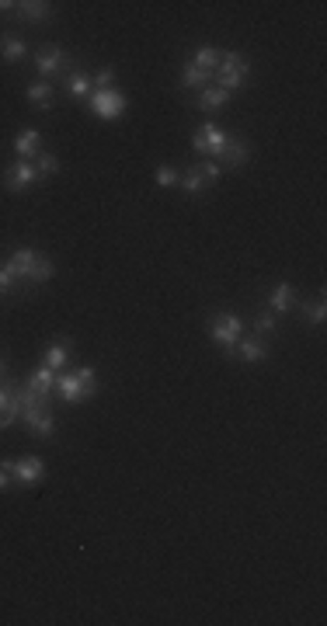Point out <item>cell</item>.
Here are the masks:
<instances>
[{
  "mask_svg": "<svg viewBox=\"0 0 327 626\" xmlns=\"http://www.w3.org/2000/svg\"><path fill=\"white\" fill-rule=\"evenodd\" d=\"M209 334H212V341H216L226 355H234V352H237V341L244 337V320H241L237 313H212V317H209Z\"/></svg>",
  "mask_w": 327,
  "mask_h": 626,
  "instance_id": "cell-1",
  "label": "cell"
},
{
  "mask_svg": "<svg viewBox=\"0 0 327 626\" xmlns=\"http://www.w3.org/2000/svg\"><path fill=\"white\" fill-rule=\"evenodd\" d=\"M87 105H91V112H94L101 122H115V119H122V112H125V105H129V101H125L122 91L105 87V91H91Z\"/></svg>",
  "mask_w": 327,
  "mask_h": 626,
  "instance_id": "cell-2",
  "label": "cell"
},
{
  "mask_svg": "<svg viewBox=\"0 0 327 626\" xmlns=\"http://www.w3.org/2000/svg\"><path fill=\"white\" fill-rule=\"evenodd\" d=\"M251 77V59H247L244 52H223V63H219V87L223 91H237L241 83Z\"/></svg>",
  "mask_w": 327,
  "mask_h": 626,
  "instance_id": "cell-3",
  "label": "cell"
},
{
  "mask_svg": "<svg viewBox=\"0 0 327 626\" xmlns=\"http://www.w3.org/2000/svg\"><path fill=\"white\" fill-rule=\"evenodd\" d=\"M226 143H230V132H223L219 125L205 122L195 136H192V146H195V153H202V157H212V161H219V153L226 150Z\"/></svg>",
  "mask_w": 327,
  "mask_h": 626,
  "instance_id": "cell-4",
  "label": "cell"
},
{
  "mask_svg": "<svg viewBox=\"0 0 327 626\" xmlns=\"http://www.w3.org/2000/svg\"><path fill=\"white\" fill-rule=\"evenodd\" d=\"M11 466V477L18 487H39L42 477H45V463L39 456H25V459H7Z\"/></svg>",
  "mask_w": 327,
  "mask_h": 626,
  "instance_id": "cell-5",
  "label": "cell"
},
{
  "mask_svg": "<svg viewBox=\"0 0 327 626\" xmlns=\"http://www.w3.org/2000/svg\"><path fill=\"white\" fill-rule=\"evenodd\" d=\"M42 174L28 161H18V164H7L4 167V185L7 192H28L32 185H39Z\"/></svg>",
  "mask_w": 327,
  "mask_h": 626,
  "instance_id": "cell-6",
  "label": "cell"
},
{
  "mask_svg": "<svg viewBox=\"0 0 327 626\" xmlns=\"http://www.w3.org/2000/svg\"><path fill=\"white\" fill-rule=\"evenodd\" d=\"M67 66H70V56H67L63 49H56V45H45V49H39V56H35V70H39L42 81L59 77Z\"/></svg>",
  "mask_w": 327,
  "mask_h": 626,
  "instance_id": "cell-7",
  "label": "cell"
},
{
  "mask_svg": "<svg viewBox=\"0 0 327 626\" xmlns=\"http://www.w3.org/2000/svg\"><path fill=\"white\" fill-rule=\"evenodd\" d=\"M21 417H25V428H28V435H35V439H52V435H56V417L49 415V407L21 411Z\"/></svg>",
  "mask_w": 327,
  "mask_h": 626,
  "instance_id": "cell-8",
  "label": "cell"
},
{
  "mask_svg": "<svg viewBox=\"0 0 327 626\" xmlns=\"http://www.w3.org/2000/svg\"><path fill=\"white\" fill-rule=\"evenodd\" d=\"M219 161H223L219 167H230V170H234V167H244L247 161H251V143H247L244 136H230V143H226V150L219 153Z\"/></svg>",
  "mask_w": 327,
  "mask_h": 626,
  "instance_id": "cell-9",
  "label": "cell"
},
{
  "mask_svg": "<svg viewBox=\"0 0 327 626\" xmlns=\"http://www.w3.org/2000/svg\"><path fill=\"white\" fill-rule=\"evenodd\" d=\"M70 352H74L70 337H67V334H59V337H52V344H49V352H45L42 366H49L52 373H56V369H67V362H70Z\"/></svg>",
  "mask_w": 327,
  "mask_h": 626,
  "instance_id": "cell-10",
  "label": "cell"
},
{
  "mask_svg": "<svg viewBox=\"0 0 327 626\" xmlns=\"http://www.w3.org/2000/svg\"><path fill=\"white\" fill-rule=\"evenodd\" d=\"M18 415H21V407H18V397H14V379H7V383H0V431L11 428Z\"/></svg>",
  "mask_w": 327,
  "mask_h": 626,
  "instance_id": "cell-11",
  "label": "cell"
},
{
  "mask_svg": "<svg viewBox=\"0 0 327 626\" xmlns=\"http://www.w3.org/2000/svg\"><path fill=\"white\" fill-rule=\"evenodd\" d=\"M234 355L244 359V362H251V366H258V362L268 359V344H265V337H258V334H254V337H241Z\"/></svg>",
  "mask_w": 327,
  "mask_h": 626,
  "instance_id": "cell-12",
  "label": "cell"
},
{
  "mask_svg": "<svg viewBox=\"0 0 327 626\" xmlns=\"http://www.w3.org/2000/svg\"><path fill=\"white\" fill-rule=\"evenodd\" d=\"M35 257H39V250H32V248H18L14 254H11V261L4 265L14 279H28L32 275V268H35Z\"/></svg>",
  "mask_w": 327,
  "mask_h": 626,
  "instance_id": "cell-13",
  "label": "cell"
},
{
  "mask_svg": "<svg viewBox=\"0 0 327 626\" xmlns=\"http://www.w3.org/2000/svg\"><path fill=\"white\" fill-rule=\"evenodd\" d=\"M14 153H18L21 161L39 157L42 153V132L39 129H21V132L14 136Z\"/></svg>",
  "mask_w": 327,
  "mask_h": 626,
  "instance_id": "cell-14",
  "label": "cell"
},
{
  "mask_svg": "<svg viewBox=\"0 0 327 626\" xmlns=\"http://www.w3.org/2000/svg\"><path fill=\"white\" fill-rule=\"evenodd\" d=\"M230 98H234L230 91H223L219 83H209V87L199 91V108L202 112H219L223 105H230Z\"/></svg>",
  "mask_w": 327,
  "mask_h": 626,
  "instance_id": "cell-15",
  "label": "cell"
},
{
  "mask_svg": "<svg viewBox=\"0 0 327 626\" xmlns=\"http://www.w3.org/2000/svg\"><path fill=\"white\" fill-rule=\"evenodd\" d=\"M25 386H28L32 393H39V397H45V400H49V393L56 390V373H52L49 366H39L35 373L28 376V383H25Z\"/></svg>",
  "mask_w": 327,
  "mask_h": 626,
  "instance_id": "cell-16",
  "label": "cell"
},
{
  "mask_svg": "<svg viewBox=\"0 0 327 626\" xmlns=\"http://www.w3.org/2000/svg\"><path fill=\"white\" fill-rule=\"evenodd\" d=\"M292 306H296L292 286H289V282H279V286L272 289V296H268V310H272V313H289Z\"/></svg>",
  "mask_w": 327,
  "mask_h": 626,
  "instance_id": "cell-17",
  "label": "cell"
},
{
  "mask_svg": "<svg viewBox=\"0 0 327 626\" xmlns=\"http://www.w3.org/2000/svg\"><path fill=\"white\" fill-rule=\"evenodd\" d=\"M178 185H181V188H185L188 195H202V192H205V185H209V181H205L202 167H199V164H192V167H185V170H181V181H178Z\"/></svg>",
  "mask_w": 327,
  "mask_h": 626,
  "instance_id": "cell-18",
  "label": "cell"
},
{
  "mask_svg": "<svg viewBox=\"0 0 327 626\" xmlns=\"http://www.w3.org/2000/svg\"><path fill=\"white\" fill-rule=\"evenodd\" d=\"M56 386H59V400L63 404H81L84 393H81V379L70 373V376H56Z\"/></svg>",
  "mask_w": 327,
  "mask_h": 626,
  "instance_id": "cell-19",
  "label": "cell"
},
{
  "mask_svg": "<svg viewBox=\"0 0 327 626\" xmlns=\"http://www.w3.org/2000/svg\"><path fill=\"white\" fill-rule=\"evenodd\" d=\"M25 52H28L25 39H18V35H4L0 39V59L4 63H18V59H25Z\"/></svg>",
  "mask_w": 327,
  "mask_h": 626,
  "instance_id": "cell-20",
  "label": "cell"
},
{
  "mask_svg": "<svg viewBox=\"0 0 327 626\" xmlns=\"http://www.w3.org/2000/svg\"><path fill=\"white\" fill-rule=\"evenodd\" d=\"M192 63L205 70V74H212V70H219V63H223V49H216V45H202L195 56H192Z\"/></svg>",
  "mask_w": 327,
  "mask_h": 626,
  "instance_id": "cell-21",
  "label": "cell"
},
{
  "mask_svg": "<svg viewBox=\"0 0 327 626\" xmlns=\"http://www.w3.org/2000/svg\"><path fill=\"white\" fill-rule=\"evenodd\" d=\"M21 11H18V18L21 21H45L49 14H52V4H45V0H25V4H18Z\"/></svg>",
  "mask_w": 327,
  "mask_h": 626,
  "instance_id": "cell-22",
  "label": "cell"
},
{
  "mask_svg": "<svg viewBox=\"0 0 327 626\" xmlns=\"http://www.w3.org/2000/svg\"><path fill=\"white\" fill-rule=\"evenodd\" d=\"M28 101L32 105H39L42 112H49L52 108V87H49V81H35V83H28Z\"/></svg>",
  "mask_w": 327,
  "mask_h": 626,
  "instance_id": "cell-23",
  "label": "cell"
},
{
  "mask_svg": "<svg viewBox=\"0 0 327 626\" xmlns=\"http://www.w3.org/2000/svg\"><path fill=\"white\" fill-rule=\"evenodd\" d=\"M209 81H212V74L199 70L195 63H185V70H181V83H185L188 91H202V87H209Z\"/></svg>",
  "mask_w": 327,
  "mask_h": 626,
  "instance_id": "cell-24",
  "label": "cell"
},
{
  "mask_svg": "<svg viewBox=\"0 0 327 626\" xmlns=\"http://www.w3.org/2000/svg\"><path fill=\"white\" fill-rule=\"evenodd\" d=\"M91 91H94V83L87 74H70V81H67V94L74 98V101H87L91 98Z\"/></svg>",
  "mask_w": 327,
  "mask_h": 626,
  "instance_id": "cell-25",
  "label": "cell"
},
{
  "mask_svg": "<svg viewBox=\"0 0 327 626\" xmlns=\"http://www.w3.org/2000/svg\"><path fill=\"white\" fill-rule=\"evenodd\" d=\"M299 310H303V320H306V324H314V328H321V324L327 320V303H324V296H317L314 303H303Z\"/></svg>",
  "mask_w": 327,
  "mask_h": 626,
  "instance_id": "cell-26",
  "label": "cell"
},
{
  "mask_svg": "<svg viewBox=\"0 0 327 626\" xmlns=\"http://www.w3.org/2000/svg\"><path fill=\"white\" fill-rule=\"evenodd\" d=\"M77 379H81V393H84V400H91L94 393H98V376H94V366H81L77 369Z\"/></svg>",
  "mask_w": 327,
  "mask_h": 626,
  "instance_id": "cell-27",
  "label": "cell"
},
{
  "mask_svg": "<svg viewBox=\"0 0 327 626\" xmlns=\"http://www.w3.org/2000/svg\"><path fill=\"white\" fill-rule=\"evenodd\" d=\"M49 279H52V261H49L45 254H39V257H35V268H32V275H28V282L42 286V282H49Z\"/></svg>",
  "mask_w": 327,
  "mask_h": 626,
  "instance_id": "cell-28",
  "label": "cell"
},
{
  "mask_svg": "<svg viewBox=\"0 0 327 626\" xmlns=\"http://www.w3.org/2000/svg\"><path fill=\"white\" fill-rule=\"evenodd\" d=\"M254 334H258V337L275 334V313H272V310H265V313H258V317H254Z\"/></svg>",
  "mask_w": 327,
  "mask_h": 626,
  "instance_id": "cell-29",
  "label": "cell"
},
{
  "mask_svg": "<svg viewBox=\"0 0 327 626\" xmlns=\"http://www.w3.org/2000/svg\"><path fill=\"white\" fill-rule=\"evenodd\" d=\"M178 181H181V170H174L171 164L157 167V185H161V188H171V185H178Z\"/></svg>",
  "mask_w": 327,
  "mask_h": 626,
  "instance_id": "cell-30",
  "label": "cell"
},
{
  "mask_svg": "<svg viewBox=\"0 0 327 626\" xmlns=\"http://www.w3.org/2000/svg\"><path fill=\"white\" fill-rule=\"evenodd\" d=\"M42 178H49V174H59V157H52V153H39V164H35Z\"/></svg>",
  "mask_w": 327,
  "mask_h": 626,
  "instance_id": "cell-31",
  "label": "cell"
},
{
  "mask_svg": "<svg viewBox=\"0 0 327 626\" xmlns=\"http://www.w3.org/2000/svg\"><path fill=\"white\" fill-rule=\"evenodd\" d=\"M91 83H94V91H105V87H115V70H112V66H105V70H98V74L91 77Z\"/></svg>",
  "mask_w": 327,
  "mask_h": 626,
  "instance_id": "cell-32",
  "label": "cell"
},
{
  "mask_svg": "<svg viewBox=\"0 0 327 626\" xmlns=\"http://www.w3.org/2000/svg\"><path fill=\"white\" fill-rule=\"evenodd\" d=\"M199 167H202V174H205V181H209V185L223 178V167H219V161H205V164H199Z\"/></svg>",
  "mask_w": 327,
  "mask_h": 626,
  "instance_id": "cell-33",
  "label": "cell"
},
{
  "mask_svg": "<svg viewBox=\"0 0 327 626\" xmlns=\"http://www.w3.org/2000/svg\"><path fill=\"white\" fill-rule=\"evenodd\" d=\"M11 484H14V477H11V466H7V459H4V463H0V494L11 491Z\"/></svg>",
  "mask_w": 327,
  "mask_h": 626,
  "instance_id": "cell-34",
  "label": "cell"
},
{
  "mask_svg": "<svg viewBox=\"0 0 327 626\" xmlns=\"http://www.w3.org/2000/svg\"><path fill=\"white\" fill-rule=\"evenodd\" d=\"M14 282H18V279H14L7 268H0V292H4V296H7V292H14Z\"/></svg>",
  "mask_w": 327,
  "mask_h": 626,
  "instance_id": "cell-35",
  "label": "cell"
},
{
  "mask_svg": "<svg viewBox=\"0 0 327 626\" xmlns=\"http://www.w3.org/2000/svg\"><path fill=\"white\" fill-rule=\"evenodd\" d=\"M11 7H18V4H11V0H0V14H7Z\"/></svg>",
  "mask_w": 327,
  "mask_h": 626,
  "instance_id": "cell-36",
  "label": "cell"
},
{
  "mask_svg": "<svg viewBox=\"0 0 327 626\" xmlns=\"http://www.w3.org/2000/svg\"><path fill=\"white\" fill-rule=\"evenodd\" d=\"M0 376H4V359H0Z\"/></svg>",
  "mask_w": 327,
  "mask_h": 626,
  "instance_id": "cell-37",
  "label": "cell"
}]
</instances>
